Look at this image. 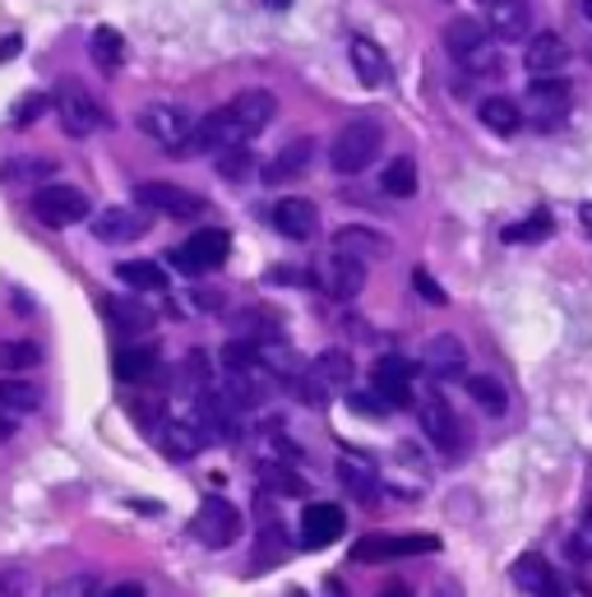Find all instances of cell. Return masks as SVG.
<instances>
[{"instance_id":"cell-7","label":"cell","mask_w":592,"mask_h":597,"mask_svg":"<svg viewBox=\"0 0 592 597\" xmlns=\"http://www.w3.org/2000/svg\"><path fill=\"white\" fill-rule=\"evenodd\" d=\"M227 255H231V237H227V231L222 227H204V231H195L186 246L172 250V265L186 269V274H209V269L222 265Z\"/></svg>"},{"instance_id":"cell-36","label":"cell","mask_w":592,"mask_h":597,"mask_svg":"<svg viewBox=\"0 0 592 597\" xmlns=\"http://www.w3.org/2000/svg\"><path fill=\"white\" fill-rule=\"evenodd\" d=\"M51 176H56V163L51 158H19V163L0 167V181H19V186L23 181H51Z\"/></svg>"},{"instance_id":"cell-5","label":"cell","mask_w":592,"mask_h":597,"mask_svg":"<svg viewBox=\"0 0 592 597\" xmlns=\"http://www.w3.org/2000/svg\"><path fill=\"white\" fill-rule=\"evenodd\" d=\"M33 218L42 227H74V223H84L89 218V195L80 186H42L33 195Z\"/></svg>"},{"instance_id":"cell-10","label":"cell","mask_w":592,"mask_h":597,"mask_svg":"<svg viewBox=\"0 0 592 597\" xmlns=\"http://www.w3.org/2000/svg\"><path fill=\"white\" fill-rule=\"evenodd\" d=\"M417 418H422V431L435 440V450H445V454H458L463 450V426L454 418V408L440 399V394H430L417 403Z\"/></svg>"},{"instance_id":"cell-56","label":"cell","mask_w":592,"mask_h":597,"mask_svg":"<svg viewBox=\"0 0 592 597\" xmlns=\"http://www.w3.org/2000/svg\"><path fill=\"white\" fill-rule=\"evenodd\" d=\"M288 597H305V593H301V588H297V593H288Z\"/></svg>"},{"instance_id":"cell-1","label":"cell","mask_w":592,"mask_h":597,"mask_svg":"<svg viewBox=\"0 0 592 597\" xmlns=\"http://www.w3.org/2000/svg\"><path fill=\"white\" fill-rule=\"evenodd\" d=\"M380 148H384V125L380 121H347L329 144V163H333V172L356 176L380 158Z\"/></svg>"},{"instance_id":"cell-42","label":"cell","mask_w":592,"mask_h":597,"mask_svg":"<svg viewBox=\"0 0 592 597\" xmlns=\"http://www.w3.org/2000/svg\"><path fill=\"white\" fill-rule=\"evenodd\" d=\"M347 403H352V412H371V418H384V412H394L390 403H384V399L375 394V389H371V394H352Z\"/></svg>"},{"instance_id":"cell-41","label":"cell","mask_w":592,"mask_h":597,"mask_svg":"<svg viewBox=\"0 0 592 597\" xmlns=\"http://www.w3.org/2000/svg\"><path fill=\"white\" fill-rule=\"evenodd\" d=\"M46 107H51V97H46V93H29V97H23L19 107H14V125H33Z\"/></svg>"},{"instance_id":"cell-14","label":"cell","mask_w":592,"mask_h":597,"mask_svg":"<svg viewBox=\"0 0 592 597\" xmlns=\"http://www.w3.org/2000/svg\"><path fill=\"white\" fill-rule=\"evenodd\" d=\"M422 367L430 380H458L463 371H468V348H463L454 333H435V339H426L422 348Z\"/></svg>"},{"instance_id":"cell-54","label":"cell","mask_w":592,"mask_h":597,"mask_svg":"<svg viewBox=\"0 0 592 597\" xmlns=\"http://www.w3.org/2000/svg\"><path fill=\"white\" fill-rule=\"evenodd\" d=\"M542 597H560V588H555V584H551V588H547V593H542Z\"/></svg>"},{"instance_id":"cell-22","label":"cell","mask_w":592,"mask_h":597,"mask_svg":"<svg viewBox=\"0 0 592 597\" xmlns=\"http://www.w3.org/2000/svg\"><path fill=\"white\" fill-rule=\"evenodd\" d=\"M481 47H491V29H486L481 19H468V14H458L449 29H445V51L454 61H472Z\"/></svg>"},{"instance_id":"cell-52","label":"cell","mask_w":592,"mask_h":597,"mask_svg":"<svg viewBox=\"0 0 592 597\" xmlns=\"http://www.w3.org/2000/svg\"><path fill=\"white\" fill-rule=\"evenodd\" d=\"M583 19H588V23H592V0H583Z\"/></svg>"},{"instance_id":"cell-46","label":"cell","mask_w":592,"mask_h":597,"mask_svg":"<svg viewBox=\"0 0 592 597\" xmlns=\"http://www.w3.org/2000/svg\"><path fill=\"white\" fill-rule=\"evenodd\" d=\"M0 597H23V575L19 569H0Z\"/></svg>"},{"instance_id":"cell-48","label":"cell","mask_w":592,"mask_h":597,"mask_svg":"<svg viewBox=\"0 0 592 597\" xmlns=\"http://www.w3.org/2000/svg\"><path fill=\"white\" fill-rule=\"evenodd\" d=\"M19 47H23L19 38H6V42H0V61H10V56H14V51H19Z\"/></svg>"},{"instance_id":"cell-40","label":"cell","mask_w":592,"mask_h":597,"mask_svg":"<svg viewBox=\"0 0 592 597\" xmlns=\"http://www.w3.org/2000/svg\"><path fill=\"white\" fill-rule=\"evenodd\" d=\"M260 482H264L269 491H278V496H305V482H301L297 473H282V469H264V473H260Z\"/></svg>"},{"instance_id":"cell-39","label":"cell","mask_w":592,"mask_h":597,"mask_svg":"<svg viewBox=\"0 0 592 597\" xmlns=\"http://www.w3.org/2000/svg\"><path fill=\"white\" fill-rule=\"evenodd\" d=\"M255 172V158H250V148L241 144V148H222L218 153V176H227V181H241V176H250Z\"/></svg>"},{"instance_id":"cell-11","label":"cell","mask_w":592,"mask_h":597,"mask_svg":"<svg viewBox=\"0 0 592 597\" xmlns=\"http://www.w3.org/2000/svg\"><path fill=\"white\" fill-rule=\"evenodd\" d=\"M347 533V514L333 505V501H311L301 509V542L305 547H329Z\"/></svg>"},{"instance_id":"cell-4","label":"cell","mask_w":592,"mask_h":597,"mask_svg":"<svg viewBox=\"0 0 592 597\" xmlns=\"http://www.w3.org/2000/svg\"><path fill=\"white\" fill-rule=\"evenodd\" d=\"M190 533L204 542V547L222 552V547H231V542L241 537V514H237V505L222 501V496H204L199 514L190 518Z\"/></svg>"},{"instance_id":"cell-26","label":"cell","mask_w":592,"mask_h":597,"mask_svg":"<svg viewBox=\"0 0 592 597\" xmlns=\"http://www.w3.org/2000/svg\"><path fill=\"white\" fill-rule=\"evenodd\" d=\"M509 579H513V588H519V593H528V597H542V593L555 584L551 565H547L542 556H537V552H528V556H519V560H513Z\"/></svg>"},{"instance_id":"cell-30","label":"cell","mask_w":592,"mask_h":597,"mask_svg":"<svg viewBox=\"0 0 592 597\" xmlns=\"http://www.w3.org/2000/svg\"><path fill=\"white\" fill-rule=\"evenodd\" d=\"M311 371H315V380L324 384V389H343V384H352V357L343 352V348H329V352H320L315 361H311Z\"/></svg>"},{"instance_id":"cell-13","label":"cell","mask_w":592,"mask_h":597,"mask_svg":"<svg viewBox=\"0 0 592 597\" xmlns=\"http://www.w3.org/2000/svg\"><path fill=\"white\" fill-rule=\"evenodd\" d=\"M440 542H435L430 533H412V537H366L356 542L352 556L356 560H398V556H430Z\"/></svg>"},{"instance_id":"cell-50","label":"cell","mask_w":592,"mask_h":597,"mask_svg":"<svg viewBox=\"0 0 592 597\" xmlns=\"http://www.w3.org/2000/svg\"><path fill=\"white\" fill-rule=\"evenodd\" d=\"M380 597H412V593H407V588H403V584H390V588H384V593H380Z\"/></svg>"},{"instance_id":"cell-25","label":"cell","mask_w":592,"mask_h":597,"mask_svg":"<svg viewBox=\"0 0 592 597\" xmlns=\"http://www.w3.org/2000/svg\"><path fill=\"white\" fill-rule=\"evenodd\" d=\"M477 116L486 130H496V135H519V125H523V107L513 97H481Z\"/></svg>"},{"instance_id":"cell-55","label":"cell","mask_w":592,"mask_h":597,"mask_svg":"<svg viewBox=\"0 0 592 597\" xmlns=\"http://www.w3.org/2000/svg\"><path fill=\"white\" fill-rule=\"evenodd\" d=\"M583 518H592V501H588V509H583Z\"/></svg>"},{"instance_id":"cell-8","label":"cell","mask_w":592,"mask_h":597,"mask_svg":"<svg viewBox=\"0 0 592 597\" xmlns=\"http://www.w3.org/2000/svg\"><path fill=\"white\" fill-rule=\"evenodd\" d=\"M371 389L390 403V408H412L417 403V389H412V361L398 352H384L371 371Z\"/></svg>"},{"instance_id":"cell-51","label":"cell","mask_w":592,"mask_h":597,"mask_svg":"<svg viewBox=\"0 0 592 597\" xmlns=\"http://www.w3.org/2000/svg\"><path fill=\"white\" fill-rule=\"evenodd\" d=\"M264 6H269V10H288V6H292V0H264Z\"/></svg>"},{"instance_id":"cell-27","label":"cell","mask_w":592,"mask_h":597,"mask_svg":"<svg viewBox=\"0 0 592 597\" xmlns=\"http://www.w3.org/2000/svg\"><path fill=\"white\" fill-rule=\"evenodd\" d=\"M163 454L167 459H190V454H199L204 445H209V440H204V431L195 426V422H163Z\"/></svg>"},{"instance_id":"cell-47","label":"cell","mask_w":592,"mask_h":597,"mask_svg":"<svg viewBox=\"0 0 592 597\" xmlns=\"http://www.w3.org/2000/svg\"><path fill=\"white\" fill-rule=\"evenodd\" d=\"M102 597H144V584H116V588H107Z\"/></svg>"},{"instance_id":"cell-12","label":"cell","mask_w":592,"mask_h":597,"mask_svg":"<svg viewBox=\"0 0 592 597\" xmlns=\"http://www.w3.org/2000/svg\"><path fill=\"white\" fill-rule=\"evenodd\" d=\"M273 227H278L288 241H315V237H320V209H315L311 199H301V195L278 199V204H273Z\"/></svg>"},{"instance_id":"cell-9","label":"cell","mask_w":592,"mask_h":597,"mask_svg":"<svg viewBox=\"0 0 592 597\" xmlns=\"http://www.w3.org/2000/svg\"><path fill=\"white\" fill-rule=\"evenodd\" d=\"M135 199L148 214H167V218H199L204 214V199L186 186H172V181H144Z\"/></svg>"},{"instance_id":"cell-38","label":"cell","mask_w":592,"mask_h":597,"mask_svg":"<svg viewBox=\"0 0 592 597\" xmlns=\"http://www.w3.org/2000/svg\"><path fill=\"white\" fill-rule=\"evenodd\" d=\"M288 389H292V394H297L301 403H311V408H320V403L329 399V389L315 380V371H311V367H301V371L288 380Z\"/></svg>"},{"instance_id":"cell-34","label":"cell","mask_w":592,"mask_h":597,"mask_svg":"<svg viewBox=\"0 0 592 597\" xmlns=\"http://www.w3.org/2000/svg\"><path fill=\"white\" fill-rule=\"evenodd\" d=\"M468 394H472V403H477V408L491 412V418H500V412L509 408L505 384H500V380H491V375H472V380H468Z\"/></svg>"},{"instance_id":"cell-20","label":"cell","mask_w":592,"mask_h":597,"mask_svg":"<svg viewBox=\"0 0 592 597\" xmlns=\"http://www.w3.org/2000/svg\"><path fill=\"white\" fill-rule=\"evenodd\" d=\"M311 158H315V140H311V135H301V140H292V144H282V148H278V158H273L260 176L269 181V186H282V181L305 176Z\"/></svg>"},{"instance_id":"cell-6","label":"cell","mask_w":592,"mask_h":597,"mask_svg":"<svg viewBox=\"0 0 592 597\" xmlns=\"http://www.w3.org/2000/svg\"><path fill=\"white\" fill-rule=\"evenodd\" d=\"M51 107H56L65 135H74V140H84V135H93V130L107 125V112H102L93 102V93H84L80 84H61L56 97H51Z\"/></svg>"},{"instance_id":"cell-57","label":"cell","mask_w":592,"mask_h":597,"mask_svg":"<svg viewBox=\"0 0 592 597\" xmlns=\"http://www.w3.org/2000/svg\"><path fill=\"white\" fill-rule=\"evenodd\" d=\"M481 6H486V0H481Z\"/></svg>"},{"instance_id":"cell-53","label":"cell","mask_w":592,"mask_h":597,"mask_svg":"<svg viewBox=\"0 0 592 597\" xmlns=\"http://www.w3.org/2000/svg\"><path fill=\"white\" fill-rule=\"evenodd\" d=\"M10 431H14V426H10V422H6V418H0V435H10Z\"/></svg>"},{"instance_id":"cell-31","label":"cell","mask_w":592,"mask_h":597,"mask_svg":"<svg viewBox=\"0 0 592 597\" xmlns=\"http://www.w3.org/2000/svg\"><path fill=\"white\" fill-rule=\"evenodd\" d=\"M89 51H93V65L107 70V74H116V70L125 65V38H121L116 29H93Z\"/></svg>"},{"instance_id":"cell-29","label":"cell","mask_w":592,"mask_h":597,"mask_svg":"<svg viewBox=\"0 0 592 597\" xmlns=\"http://www.w3.org/2000/svg\"><path fill=\"white\" fill-rule=\"evenodd\" d=\"M380 191L394 195V199H412V195H417V163H412L407 153H403V158H390V163H384V172H380Z\"/></svg>"},{"instance_id":"cell-28","label":"cell","mask_w":592,"mask_h":597,"mask_svg":"<svg viewBox=\"0 0 592 597\" xmlns=\"http://www.w3.org/2000/svg\"><path fill=\"white\" fill-rule=\"evenodd\" d=\"M116 274L131 292H167V274L153 259H125V265H116Z\"/></svg>"},{"instance_id":"cell-3","label":"cell","mask_w":592,"mask_h":597,"mask_svg":"<svg viewBox=\"0 0 592 597\" xmlns=\"http://www.w3.org/2000/svg\"><path fill=\"white\" fill-rule=\"evenodd\" d=\"M139 130L153 144H163L167 153H181L195 140V121L186 107H176V102H148L139 112Z\"/></svg>"},{"instance_id":"cell-17","label":"cell","mask_w":592,"mask_h":597,"mask_svg":"<svg viewBox=\"0 0 592 597\" xmlns=\"http://www.w3.org/2000/svg\"><path fill=\"white\" fill-rule=\"evenodd\" d=\"M158 367H163V357L153 343H125L112 357V371H116L121 384H148L153 375H158Z\"/></svg>"},{"instance_id":"cell-49","label":"cell","mask_w":592,"mask_h":597,"mask_svg":"<svg viewBox=\"0 0 592 597\" xmlns=\"http://www.w3.org/2000/svg\"><path fill=\"white\" fill-rule=\"evenodd\" d=\"M579 223H583V231L592 237V204H583V209H579Z\"/></svg>"},{"instance_id":"cell-15","label":"cell","mask_w":592,"mask_h":597,"mask_svg":"<svg viewBox=\"0 0 592 597\" xmlns=\"http://www.w3.org/2000/svg\"><path fill=\"white\" fill-rule=\"evenodd\" d=\"M486 29L500 42H519L532 29V0H486Z\"/></svg>"},{"instance_id":"cell-2","label":"cell","mask_w":592,"mask_h":597,"mask_svg":"<svg viewBox=\"0 0 592 597\" xmlns=\"http://www.w3.org/2000/svg\"><path fill=\"white\" fill-rule=\"evenodd\" d=\"M570 102H574V84L564 74H547V80H532L523 93V121H532L537 130H555L564 116H570Z\"/></svg>"},{"instance_id":"cell-21","label":"cell","mask_w":592,"mask_h":597,"mask_svg":"<svg viewBox=\"0 0 592 597\" xmlns=\"http://www.w3.org/2000/svg\"><path fill=\"white\" fill-rule=\"evenodd\" d=\"M102 310H107V325L121 333V339H144V333L158 325V316H153L148 306L125 301V297H107V301H102Z\"/></svg>"},{"instance_id":"cell-44","label":"cell","mask_w":592,"mask_h":597,"mask_svg":"<svg viewBox=\"0 0 592 597\" xmlns=\"http://www.w3.org/2000/svg\"><path fill=\"white\" fill-rule=\"evenodd\" d=\"M412 288H417L426 301H435V306H445V288H435V282H430V274L426 269H417V274H412Z\"/></svg>"},{"instance_id":"cell-45","label":"cell","mask_w":592,"mask_h":597,"mask_svg":"<svg viewBox=\"0 0 592 597\" xmlns=\"http://www.w3.org/2000/svg\"><path fill=\"white\" fill-rule=\"evenodd\" d=\"M570 547H574V556L592 560V518H583V528L574 533V542H570Z\"/></svg>"},{"instance_id":"cell-43","label":"cell","mask_w":592,"mask_h":597,"mask_svg":"<svg viewBox=\"0 0 592 597\" xmlns=\"http://www.w3.org/2000/svg\"><path fill=\"white\" fill-rule=\"evenodd\" d=\"M51 597H97V579H65L61 588H51Z\"/></svg>"},{"instance_id":"cell-18","label":"cell","mask_w":592,"mask_h":597,"mask_svg":"<svg viewBox=\"0 0 592 597\" xmlns=\"http://www.w3.org/2000/svg\"><path fill=\"white\" fill-rule=\"evenodd\" d=\"M144 231H148V214L144 209H102V214H93V237L107 241V246L139 241Z\"/></svg>"},{"instance_id":"cell-23","label":"cell","mask_w":592,"mask_h":597,"mask_svg":"<svg viewBox=\"0 0 592 597\" xmlns=\"http://www.w3.org/2000/svg\"><path fill=\"white\" fill-rule=\"evenodd\" d=\"M333 250L362 259V265H371V259L390 255V241H384L380 231H371V227H339V231H333Z\"/></svg>"},{"instance_id":"cell-19","label":"cell","mask_w":592,"mask_h":597,"mask_svg":"<svg viewBox=\"0 0 592 597\" xmlns=\"http://www.w3.org/2000/svg\"><path fill=\"white\" fill-rule=\"evenodd\" d=\"M523 65L532 80H547V74H560L564 65H570V42H564L560 33H537L523 51Z\"/></svg>"},{"instance_id":"cell-35","label":"cell","mask_w":592,"mask_h":597,"mask_svg":"<svg viewBox=\"0 0 592 597\" xmlns=\"http://www.w3.org/2000/svg\"><path fill=\"white\" fill-rule=\"evenodd\" d=\"M339 477H343V486H347L362 505H371V501H375V473H371V469H362L356 459H343V463H339Z\"/></svg>"},{"instance_id":"cell-16","label":"cell","mask_w":592,"mask_h":597,"mask_svg":"<svg viewBox=\"0 0 592 597\" xmlns=\"http://www.w3.org/2000/svg\"><path fill=\"white\" fill-rule=\"evenodd\" d=\"M366 269H371V265H362V259H352V255H339V250H333V255H329V269H324V292H329L333 301L362 297V288H366Z\"/></svg>"},{"instance_id":"cell-24","label":"cell","mask_w":592,"mask_h":597,"mask_svg":"<svg viewBox=\"0 0 592 597\" xmlns=\"http://www.w3.org/2000/svg\"><path fill=\"white\" fill-rule=\"evenodd\" d=\"M347 56H352V70H356V80H362L366 89H380L384 80H390V61H384V51H380L371 38H352Z\"/></svg>"},{"instance_id":"cell-37","label":"cell","mask_w":592,"mask_h":597,"mask_svg":"<svg viewBox=\"0 0 592 597\" xmlns=\"http://www.w3.org/2000/svg\"><path fill=\"white\" fill-rule=\"evenodd\" d=\"M38 361H42V348L38 343H0V371H29V367H38Z\"/></svg>"},{"instance_id":"cell-33","label":"cell","mask_w":592,"mask_h":597,"mask_svg":"<svg viewBox=\"0 0 592 597\" xmlns=\"http://www.w3.org/2000/svg\"><path fill=\"white\" fill-rule=\"evenodd\" d=\"M551 231H555V218L547 214V209H537V214H528L523 223H509L505 227V241H513V246H532V241H547L551 237Z\"/></svg>"},{"instance_id":"cell-32","label":"cell","mask_w":592,"mask_h":597,"mask_svg":"<svg viewBox=\"0 0 592 597\" xmlns=\"http://www.w3.org/2000/svg\"><path fill=\"white\" fill-rule=\"evenodd\" d=\"M0 408L6 412H38L42 408V389L19 380V375H6L0 380Z\"/></svg>"}]
</instances>
